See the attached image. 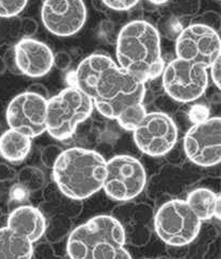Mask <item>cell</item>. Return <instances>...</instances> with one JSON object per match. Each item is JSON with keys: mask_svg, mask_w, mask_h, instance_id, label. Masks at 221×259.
<instances>
[{"mask_svg": "<svg viewBox=\"0 0 221 259\" xmlns=\"http://www.w3.org/2000/svg\"><path fill=\"white\" fill-rule=\"evenodd\" d=\"M7 69V65H6V60H4L2 56H0V75L4 74Z\"/></svg>", "mask_w": 221, "mask_h": 259, "instance_id": "obj_35", "label": "cell"}, {"mask_svg": "<svg viewBox=\"0 0 221 259\" xmlns=\"http://www.w3.org/2000/svg\"><path fill=\"white\" fill-rule=\"evenodd\" d=\"M15 180H18V184L29 193L42 190L47 185L45 173L40 168L30 165L22 167L16 174Z\"/></svg>", "mask_w": 221, "mask_h": 259, "instance_id": "obj_21", "label": "cell"}, {"mask_svg": "<svg viewBox=\"0 0 221 259\" xmlns=\"http://www.w3.org/2000/svg\"><path fill=\"white\" fill-rule=\"evenodd\" d=\"M16 169L8 163H0V183L11 182L16 178Z\"/></svg>", "mask_w": 221, "mask_h": 259, "instance_id": "obj_29", "label": "cell"}, {"mask_svg": "<svg viewBox=\"0 0 221 259\" xmlns=\"http://www.w3.org/2000/svg\"><path fill=\"white\" fill-rule=\"evenodd\" d=\"M178 10L184 14H193L200 8L199 0H175Z\"/></svg>", "mask_w": 221, "mask_h": 259, "instance_id": "obj_28", "label": "cell"}, {"mask_svg": "<svg viewBox=\"0 0 221 259\" xmlns=\"http://www.w3.org/2000/svg\"><path fill=\"white\" fill-rule=\"evenodd\" d=\"M27 91L32 92V93H35V94H38V95H40V96H42V97H45V99H47V100L49 99L48 89H47L43 84H41V83H34V84H31V85L28 88Z\"/></svg>", "mask_w": 221, "mask_h": 259, "instance_id": "obj_33", "label": "cell"}, {"mask_svg": "<svg viewBox=\"0 0 221 259\" xmlns=\"http://www.w3.org/2000/svg\"><path fill=\"white\" fill-rule=\"evenodd\" d=\"M147 113L146 107L144 103L136 104L126 108L124 111H122L119 117L116 119L118 123L127 131H134L138 126V124L142 122Z\"/></svg>", "mask_w": 221, "mask_h": 259, "instance_id": "obj_22", "label": "cell"}, {"mask_svg": "<svg viewBox=\"0 0 221 259\" xmlns=\"http://www.w3.org/2000/svg\"><path fill=\"white\" fill-rule=\"evenodd\" d=\"M146 183V169L136 158L119 155L106 161L103 189L110 199L119 202L133 200L144 191Z\"/></svg>", "mask_w": 221, "mask_h": 259, "instance_id": "obj_7", "label": "cell"}, {"mask_svg": "<svg viewBox=\"0 0 221 259\" xmlns=\"http://www.w3.org/2000/svg\"><path fill=\"white\" fill-rule=\"evenodd\" d=\"M220 193H215L208 188H196L188 193L186 198L187 204L193 213L200 218L201 222L210 221L214 218L217 201Z\"/></svg>", "mask_w": 221, "mask_h": 259, "instance_id": "obj_19", "label": "cell"}, {"mask_svg": "<svg viewBox=\"0 0 221 259\" xmlns=\"http://www.w3.org/2000/svg\"><path fill=\"white\" fill-rule=\"evenodd\" d=\"M73 79L75 87L92 100L94 108L106 118L116 120L126 108L144 103L146 83L106 54L86 56L78 65Z\"/></svg>", "mask_w": 221, "mask_h": 259, "instance_id": "obj_1", "label": "cell"}, {"mask_svg": "<svg viewBox=\"0 0 221 259\" xmlns=\"http://www.w3.org/2000/svg\"><path fill=\"white\" fill-rule=\"evenodd\" d=\"M28 0H0V18H13L21 13Z\"/></svg>", "mask_w": 221, "mask_h": 259, "instance_id": "obj_24", "label": "cell"}, {"mask_svg": "<svg viewBox=\"0 0 221 259\" xmlns=\"http://www.w3.org/2000/svg\"><path fill=\"white\" fill-rule=\"evenodd\" d=\"M184 150L192 163L210 167L221 161V119L207 118L195 122L184 137Z\"/></svg>", "mask_w": 221, "mask_h": 259, "instance_id": "obj_11", "label": "cell"}, {"mask_svg": "<svg viewBox=\"0 0 221 259\" xmlns=\"http://www.w3.org/2000/svg\"><path fill=\"white\" fill-rule=\"evenodd\" d=\"M3 215H4V213H3V210H2V209H0V220H2V218H3Z\"/></svg>", "mask_w": 221, "mask_h": 259, "instance_id": "obj_36", "label": "cell"}, {"mask_svg": "<svg viewBox=\"0 0 221 259\" xmlns=\"http://www.w3.org/2000/svg\"><path fill=\"white\" fill-rule=\"evenodd\" d=\"M87 18L83 0H45L41 21L46 29L57 37H70L83 28Z\"/></svg>", "mask_w": 221, "mask_h": 259, "instance_id": "obj_13", "label": "cell"}, {"mask_svg": "<svg viewBox=\"0 0 221 259\" xmlns=\"http://www.w3.org/2000/svg\"><path fill=\"white\" fill-rule=\"evenodd\" d=\"M101 2L111 10L128 11L141 2V0H101Z\"/></svg>", "mask_w": 221, "mask_h": 259, "instance_id": "obj_26", "label": "cell"}, {"mask_svg": "<svg viewBox=\"0 0 221 259\" xmlns=\"http://www.w3.org/2000/svg\"><path fill=\"white\" fill-rule=\"evenodd\" d=\"M14 63L21 74L30 78L48 75L54 66V53L45 42L24 37L14 47Z\"/></svg>", "mask_w": 221, "mask_h": 259, "instance_id": "obj_14", "label": "cell"}, {"mask_svg": "<svg viewBox=\"0 0 221 259\" xmlns=\"http://www.w3.org/2000/svg\"><path fill=\"white\" fill-rule=\"evenodd\" d=\"M73 229V223L70 217L64 214H56L47 218V226L43 237L50 244H55L66 238Z\"/></svg>", "mask_w": 221, "mask_h": 259, "instance_id": "obj_20", "label": "cell"}, {"mask_svg": "<svg viewBox=\"0 0 221 259\" xmlns=\"http://www.w3.org/2000/svg\"><path fill=\"white\" fill-rule=\"evenodd\" d=\"M91 259H132L124 246H116L110 243H104L94 248Z\"/></svg>", "mask_w": 221, "mask_h": 259, "instance_id": "obj_23", "label": "cell"}, {"mask_svg": "<svg viewBox=\"0 0 221 259\" xmlns=\"http://www.w3.org/2000/svg\"><path fill=\"white\" fill-rule=\"evenodd\" d=\"M164 91L179 103H191L199 100L208 87V71L202 65L175 59L162 72Z\"/></svg>", "mask_w": 221, "mask_h": 259, "instance_id": "obj_8", "label": "cell"}, {"mask_svg": "<svg viewBox=\"0 0 221 259\" xmlns=\"http://www.w3.org/2000/svg\"><path fill=\"white\" fill-rule=\"evenodd\" d=\"M210 69V77L212 82L219 89L221 88V56L215 60L210 66L208 67Z\"/></svg>", "mask_w": 221, "mask_h": 259, "instance_id": "obj_30", "label": "cell"}, {"mask_svg": "<svg viewBox=\"0 0 221 259\" xmlns=\"http://www.w3.org/2000/svg\"><path fill=\"white\" fill-rule=\"evenodd\" d=\"M71 64L70 55L66 52H60L59 54L54 55V65L60 69H66Z\"/></svg>", "mask_w": 221, "mask_h": 259, "instance_id": "obj_31", "label": "cell"}, {"mask_svg": "<svg viewBox=\"0 0 221 259\" xmlns=\"http://www.w3.org/2000/svg\"><path fill=\"white\" fill-rule=\"evenodd\" d=\"M138 149L150 157H162L173 150L178 140V128L174 120L162 111L147 112L133 131Z\"/></svg>", "mask_w": 221, "mask_h": 259, "instance_id": "obj_10", "label": "cell"}, {"mask_svg": "<svg viewBox=\"0 0 221 259\" xmlns=\"http://www.w3.org/2000/svg\"><path fill=\"white\" fill-rule=\"evenodd\" d=\"M104 243L125 245L122 225L110 215H98L73 228L67 238L66 250L70 259H91L94 248Z\"/></svg>", "mask_w": 221, "mask_h": 259, "instance_id": "obj_5", "label": "cell"}, {"mask_svg": "<svg viewBox=\"0 0 221 259\" xmlns=\"http://www.w3.org/2000/svg\"><path fill=\"white\" fill-rule=\"evenodd\" d=\"M116 55L119 66L144 83L159 78L165 67L159 31L144 20L128 22L121 28Z\"/></svg>", "mask_w": 221, "mask_h": 259, "instance_id": "obj_2", "label": "cell"}, {"mask_svg": "<svg viewBox=\"0 0 221 259\" xmlns=\"http://www.w3.org/2000/svg\"><path fill=\"white\" fill-rule=\"evenodd\" d=\"M148 2L155 6H162V5L167 4L168 2H170V0H148Z\"/></svg>", "mask_w": 221, "mask_h": 259, "instance_id": "obj_34", "label": "cell"}, {"mask_svg": "<svg viewBox=\"0 0 221 259\" xmlns=\"http://www.w3.org/2000/svg\"><path fill=\"white\" fill-rule=\"evenodd\" d=\"M154 231L168 246H188L198 238L202 222L185 200L163 204L154 215Z\"/></svg>", "mask_w": 221, "mask_h": 259, "instance_id": "obj_6", "label": "cell"}, {"mask_svg": "<svg viewBox=\"0 0 221 259\" xmlns=\"http://www.w3.org/2000/svg\"><path fill=\"white\" fill-rule=\"evenodd\" d=\"M32 243L8 227L0 228V259H31Z\"/></svg>", "mask_w": 221, "mask_h": 259, "instance_id": "obj_18", "label": "cell"}, {"mask_svg": "<svg viewBox=\"0 0 221 259\" xmlns=\"http://www.w3.org/2000/svg\"><path fill=\"white\" fill-rule=\"evenodd\" d=\"M63 148L59 145H48L41 150V155H40V159H41V163L48 167L52 168L55 164L57 158L60 157L61 153L63 152Z\"/></svg>", "mask_w": 221, "mask_h": 259, "instance_id": "obj_25", "label": "cell"}, {"mask_svg": "<svg viewBox=\"0 0 221 259\" xmlns=\"http://www.w3.org/2000/svg\"><path fill=\"white\" fill-rule=\"evenodd\" d=\"M30 194L31 193H29L26 189H24L22 186H20L19 184H15L14 186H12L11 191H10L11 202H13V203L16 204L15 207L24 205V204H26V202H27Z\"/></svg>", "mask_w": 221, "mask_h": 259, "instance_id": "obj_27", "label": "cell"}, {"mask_svg": "<svg viewBox=\"0 0 221 259\" xmlns=\"http://www.w3.org/2000/svg\"><path fill=\"white\" fill-rule=\"evenodd\" d=\"M47 220L41 210L30 204L15 207L7 220V227L28 239L32 244L43 237Z\"/></svg>", "mask_w": 221, "mask_h": 259, "instance_id": "obj_15", "label": "cell"}, {"mask_svg": "<svg viewBox=\"0 0 221 259\" xmlns=\"http://www.w3.org/2000/svg\"><path fill=\"white\" fill-rule=\"evenodd\" d=\"M208 118V112L206 108L204 107H194V109L191 112V119L195 122H200V121H203Z\"/></svg>", "mask_w": 221, "mask_h": 259, "instance_id": "obj_32", "label": "cell"}, {"mask_svg": "<svg viewBox=\"0 0 221 259\" xmlns=\"http://www.w3.org/2000/svg\"><path fill=\"white\" fill-rule=\"evenodd\" d=\"M47 99L29 91L14 96L7 107L6 119L10 128L34 139L47 132Z\"/></svg>", "mask_w": 221, "mask_h": 259, "instance_id": "obj_12", "label": "cell"}, {"mask_svg": "<svg viewBox=\"0 0 221 259\" xmlns=\"http://www.w3.org/2000/svg\"><path fill=\"white\" fill-rule=\"evenodd\" d=\"M93 102L77 87H68L47 101V132L57 141L68 140L92 115Z\"/></svg>", "mask_w": 221, "mask_h": 259, "instance_id": "obj_4", "label": "cell"}, {"mask_svg": "<svg viewBox=\"0 0 221 259\" xmlns=\"http://www.w3.org/2000/svg\"><path fill=\"white\" fill-rule=\"evenodd\" d=\"M52 171L54 183L64 194L82 201L103 189L106 160L94 150L73 147L63 150Z\"/></svg>", "mask_w": 221, "mask_h": 259, "instance_id": "obj_3", "label": "cell"}, {"mask_svg": "<svg viewBox=\"0 0 221 259\" xmlns=\"http://www.w3.org/2000/svg\"><path fill=\"white\" fill-rule=\"evenodd\" d=\"M43 202L39 205V209L45 215L46 220L56 214H64L71 220L79 216L83 209L82 201L71 199L64 194L55 183L46 185L42 188Z\"/></svg>", "mask_w": 221, "mask_h": 259, "instance_id": "obj_16", "label": "cell"}, {"mask_svg": "<svg viewBox=\"0 0 221 259\" xmlns=\"http://www.w3.org/2000/svg\"><path fill=\"white\" fill-rule=\"evenodd\" d=\"M176 58L208 67L221 56V40L216 28L192 23L179 31L175 42Z\"/></svg>", "mask_w": 221, "mask_h": 259, "instance_id": "obj_9", "label": "cell"}, {"mask_svg": "<svg viewBox=\"0 0 221 259\" xmlns=\"http://www.w3.org/2000/svg\"><path fill=\"white\" fill-rule=\"evenodd\" d=\"M31 150V139L18 130L9 128L0 135V156L11 163H21Z\"/></svg>", "mask_w": 221, "mask_h": 259, "instance_id": "obj_17", "label": "cell"}]
</instances>
